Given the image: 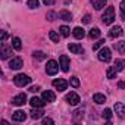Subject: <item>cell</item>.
<instances>
[{"label":"cell","mask_w":125,"mask_h":125,"mask_svg":"<svg viewBox=\"0 0 125 125\" xmlns=\"http://www.w3.org/2000/svg\"><path fill=\"white\" fill-rule=\"evenodd\" d=\"M18 2H19V0H18Z\"/></svg>","instance_id":"43"},{"label":"cell","mask_w":125,"mask_h":125,"mask_svg":"<svg viewBox=\"0 0 125 125\" xmlns=\"http://www.w3.org/2000/svg\"><path fill=\"white\" fill-rule=\"evenodd\" d=\"M32 57H34L35 60H44V59H46V54H44L43 52H34V53H32Z\"/></svg>","instance_id":"28"},{"label":"cell","mask_w":125,"mask_h":125,"mask_svg":"<svg viewBox=\"0 0 125 125\" xmlns=\"http://www.w3.org/2000/svg\"><path fill=\"white\" fill-rule=\"evenodd\" d=\"M69 83H71V85H72L74 88H77V87H80V80H78L77 77H72Z\"/></svg>","instance_id":"35"},{"label":"cell","mask_w":125,"mask_h":125,"mask_svg":"<svg viewBox=\"0 0 125 125\" xmlns=\"http://www.w3.org/2000/svg\"><path fill=\"white\" fill-rule=\"evenodd\" d=\"M59 15L56 13V12H53V10H50V12H47V15H46V18L49 19V21H54L56 18H57Z\"/></svg>","instance_id":"34"},{"label":"cell","mask_w":125,"mask_h":125,"mask_svg":"<svg viewBox=\"0 0 125 125\" xmlns=\"http://www.w3.org/2000/svg\"><path fill=\"white\" fill-rule=\"evenodd\" d=\"M6 37H8V32L6 31H2V43L6 41Z\"/></svg>","instance_id":"40"},{"label":"cell","mask_w":125,"mask_h":125,"mask_svg":"<svg viewBox=\"0 0 125 125\" xmlns=\"http://www.w3.org/2000/svg\"><path fill=\"white\" fill-rule=\"evenodd\" d=\"M43 115H44L43 107H32V110H31V118L32 119H40V118H43Z\"/></svg>","instance_id":"16"},{"label":"cell","mask_w":125,"mask_h":125,"mask_svg":"<svg viewBox=\"0 0 125 125\" xmlns=\"http://www.w3.org/2000/svg\"><path fill=\"white\" fill-rule=\"evenodd\" d=\"M88 37H90L91 40H96V38H99V37H100V30H99V28H93V30H90V32H88Z\"/></svg>","instance_id":"25"},{"label":"cell","mask_w":125,"mask_h":125,"mask_svg":"<svg viewBox=\"0 0 125 125\" xmlns=\"http://www.w3.org/2000/svg\"><path fill=\"white\" fill-rule=\"evenodd\" d=\"M118 87H119V88H125V83H124V81L118 83Z\"/></svg>","instance_id":"42"},{"label":"cell","mask_w":125,"mask_h":125,"mask_svg":"<svg viewBox=\"0 0 125 125\" xmlns=\"http://www.w3.org/2000/svg\"><path fill=\"white\" fill-rule=\"evenodd\" d=\"M91 5L96 10H100L102 8H104L106 5V0H91Z\"/></svg>","instance_id":"20"},{"label":"cell","mask_w":125,"mask_h":125,"mask_svg":"<svg viewBox=\"0 0 125 125\" xmlns=\"http://www.w3.org/2000/svg\"><path fill=\"white\" fill-rule=\"evenodd\" d=\"M113 49H115V50H118L119 53H125V41L115 43V44H113Z\"/></svg>","instance_id":"26"},{"label":"cell","mask_w":125,"mask_h":125,"mask_svg":"<svg viewBox=\"0 0 125 125\" xmlns=\"http://www.w3.org/2000/svg\"><path fill=\"white\" fill-rule=\"evenodd\" d=\"M72 34H74V37L75 38H84V35H85V31L81 28V27H77V28H74V31H72Z\"/></svg>","instance_id":"18"},{"label":"cell","mask_w":125,"mask_h":125,"mask_svg":"<svg viewBox=\"0 0 125 125\" xmlns=\"http://www.w3.org/2000/svg\"><path fill=\"white\" fill-rule=\"evenodd\" d=\"M27 5H28V8H31V9H37V8L40 6V2H38V0H28Z\"/></svg>","instance_id":"31"},{"label":"cell","mask_w":125,"mask_h":125,"mask_svg":"<svg viewBox=\"0 0 125 125\" xmlns=\"http://www.w3.org/2000/svg\"><path fill=\"white\" fill-rule=\"evenodd\" d=\"M93 100H94L97 104H103V103L106 102V96L102 94V93H96V94L93 96Z\"/></svg>","instance_id":"19"},{"label":"cell","mask_w":125,"mask_h":125,"mask_svg":"<svg viewBox=\"0 0 125 125\" xmlns=\"http://www.w3.org/2000/svg\"><path fill=\"white\" fill-rule=\"evenodd\" d=\"M43 3H44V5H49V6H50V5H53V3H54V0H43Z\"/></svg>","instance_id":"41"},{"label":"cell","mask_w":125,"mask_h":125,"mask_svg":"<svg viewBox=\"0 0 125 125\" xmlns=\"http://www.w3.org/2000/svg\"><path fill=\"white\" fill-rule=\"evenodd\" d=\"M27 103V96H25V93H21V94H18V96H15L13 99H12V104H15V106H24Z\"/></svg>","instance_id":"9"},{"label":"cell","mask_w":125,"mask_h":125,"mask_svg":"<svg viewBox=\"0 0 125 125\" xmlns=\"http://www.w3.org/2000/svg\"><path fill=\"white\" fill-rule=\"evenodd\" d=\"M116 72H118V71H116V68H115V66H110V68L107 69V72H106V75H107V78H110V80H112V78H115V75H116Z\"/></svg>","instance_id":"29"},{"label":"cell","mask_w":125,"mask_h":125,"mask_svg":"<svg viewBox=\"0 0 125 125\" xmlns=\"http://www.w3.org/2000/svg\"><path fill=\"white\" fill-rule=\"evenodd\" d=\"M97 57H99V60H100V62H110V59H112L110 49H109V47H103V49L99 52Z\"/></svg>","instance_id":"4"},{"label":"cell","mask_w":125,"mask_h":125,"mask_svg":"<svg viewBox=\"0 0 125 125\" xmlns=\"http://www.w3.org/2000/svg\"><path fill=\"white\" fill-rule=\"evenodd\" d=\"M12 46H13L15 50H21V49H22V41H21V38H19V37H13V38H12Z\"/></svg>","instance_id":"22"},{"label":"cell","mask_w":125,"mask_h":125,"mask_svg":"<svg viewBox=\"0 0 125 125\" xmlns=\"http://www.w3.org/2000/svg\"><path fill=\"white\" fill-rule=\"evenodd\" d=\"M65 100L69 103V104H72V106H77L80 102H81V99H80V96L77 94V93H74V91H71V93H68L66 94V97H65Z\"/></svg>","instance_id":"5"},{"label":"cell","mask_w":125,"mask_h":125,"mask_svg":"<svg viewBox=\"0 0 125 125\" xmlns=\"http://www.w3.org/2000/svg\"><path fill=\"white\" fill-rule=\"evenodd\" d=\"M104 43H106V41H104L103 38H102V40H99V41H97V43H96V44L93 46V50H99V49H100V47H102V46H103Z\"/></svg>","instance_id":"36"},{"label":"cell","mask_w":125,"mask_h":125,"mask_svg":"<svg viewBox=\"0 0 125 125\" xmlns=\"http://www.w3.org/2000/svg\"><path fill=\"white\" fill-rule=\"evenodd\" d=\"M59 18L63 19V21H68V22L72 21V15H71L68 10H60V12H59Z\"/></svg>","instance_id":"21"},{"label":"cell","mask_w":125,"mask_h":125,"mask_svg":"<svg viewBox=\"0 0 125 125\" xmlns=\"http://www.w3.org/2000/svg\"><path fill=\"white\" fill-rule=\"evenodd\" d=\"M59 63H57V62L56 60H49L47 62V65H46V74L47 75H56L57 74V71H59Z\"/></svg>","instance_id":"3"},{"label":"cell","mask_w":125,"mask_h":125,"mask_svg":"<svg viewBox=\"0 0 125 125\" xmlns=\"http://www.w3.org/2000/svg\"><path fill=\"white\" fill-rule=\"evenodd\" d=\"M44 100H43V97L41 99H38V97H32L31 100H30V104H31V107H43L44 106Z\"/></svg>","instance_id":"15"},{"label":"cell","mask_w":125,"mask_h":125,"mask_svg":"<svg viewBox=\"0 0 125 125\" xmlns=\"http://www.w3.org/2000/svg\"><path fill=\"white\" fill-rule=\"evenodd\" d=\"M122 34H124V31H122L121 27H113V28L110 30V37H112V38H118V37H121Z\"/></svg>","instance_id":"17"},{"label":"cell","mask_w":125,"mask_h":125,"mask_svg":"<svg viewBox=\"0 0 125 125\" xmlns=\"http://www.w3.org/2000/svg\"><path fill=\"white\" fill-rule=\"evenodd\" d=\"M13 83L18 87H25V85H28L31 83V78L28 75H25V74H18V75L13 77Z\"/></svg>","instance_id":"2"},{"label":"cell","mask_w":125,"mask_h":125,"mask_svg":"<svg viewBox=\"0 0 125 125\" xmlns=\"http://www.w3.org/2000/svg\"><path fill=\"white\" fill-rule=\"evenodd\" d=\"M83 22H84V24H90V22H91V16H90V15L87 13V15H85L84 18H83Z\"/></svg>","instance_id":"38"},{"label":"cell","mask_w":125,"mask_h":125,"mask_svg":"<svg viewBox=\"0 0 125 125\" xmlns=\"http://www.w3.org/2000/svg\"><path fill=\"white\" fill-rule=\"evenodd\" d=\"M41 97H43V100H44V102H47V103H53V102L56 100V96H54V93H53V91H50V90H46V91H43Z\"/></svg>","instance_id":"10"},{"label":"cell","mask_w":125,"mask_h":125,"mask_svg":"<svg viewBox=\"0 0 125 125\" xmlns=\"http://www.w3.org/2000/svg\"><path fill=\"white\" fill-rule=\"evenodd\" d=\"M68 49H69L72 53H75V54H81V53H84V49H83L80 44H77V43H71V44H68Z\"/></svg>","instance_id":"13"},{"label":"cell","mask_w":125,"mask_h":125,"mask_svg":"<svg viewBox=\"0 0 125 125\" xmlns=\"http://www.w3.org/2000/svg\"><path fill=\"white\" fill-rule=\"evenodd\" d=\"M38 90H40L38 85H32V87H30V91H32V93H37Z\"/></svg>","instance_id":"39"},{"label":"cell","mask_w":125,"mask_h":125,"mask_svg":"<svg viewBox=\"0 0 125 125\" xmlns=\"http://www.w3.org/2000/svg\"><path fill=\"white\" fill-rule=\"evenodd\" d=\"M24 66V62H22V59L21 57H12L10 59V62H9V68L10 69H21Z\"/></svg>","instance_id":"6"},{"label":"cell","mask_w":125,"mask_h":125,"mask_svg":"<svg viewBox=\"0 0 125 125\" xmlns=\"http://www.w3.org/2000/svg\"><path fill=\"white\" fill-rule=\"evenodd\" d=\"M59 63H60V69L63 71V72H68L69 71V59H68V56H65V54H62L60 57H59Z\"/></svg>","instance_id":"8"},{"label":"cell","mask_w":125,"mask_h":125,"mask_svg":"<svg viewBox=\"0 0 125 125\" xmlns=\"http://www.w3.org/2000/svg\"><path fill=\"white\" fill-rule=\"evenodd\" d=\"M115 68H116V71H124L125 69V60L124 59H116L115 60Z\"/></svg>","instance_id":"24"},{"label":"cell","mask_w":125,"mask_h":125,"mask_svg":"<svg viewBox=\"0 0 125 125\" xmlns=\"http://www.w3.org/2000/svg\"><path fill=\"white\" fill-rule=\"evenodd\" d=\"M119 9H121V18H122V21H125V0H122V2H121Z\"/></svg>","instance_id":"33"},{"label":"cell","mask_w":125,"mask_h":125,"mask_svg":"<svg viewBox=\"0 0 125 125\" xmlns=\"http://www.w3.org/2000/svg\"><path fill=\"white\" fill-rule=\"evenodd\" d=\"M53 119L52 118H43V125H53Z\"/></svg>","instance_id":"37"},{"label":"cell","mask_w":125,"mask_h":125,"mask_svg":"<svg viewBox=\"0 0 125 125\" xmlns=\"http://www.w3.org/2000/svg\"><path fill=\"white\" fill-rule=\"evenodd\" d=\"M52 84H53V87H54L57 91H65V90H66V87H68V83H66L65 80H62V78L54 80Z\"/></svg>","instance_id":"7"},{"label":"cell","mask_w":125,"mask_h":125,"mask_svg":"<svg viewBox=\"0 0 125 125\" xmlns=\"http://www.w3.org/2000/svg\"><path fill=\"white\" fill-rule=\"evenodd\" d=\"M102 21H103L104 25H110V24L115 21V8H113V6H109V8L106 9V12H104L103 16H102Z\"/></svg>","instance_id":"1"},{"label":"cell","mask_w":125,"mask_h":125,"mask_svg":"<svg viewBox=\"0 0 125 125\" xmlns=\"http://www.w3.org/2000/svg\"><path fill=\"white\" fill-rule=\"evenodd\" d=\"M49 38H50L53 43H59V35H57L56 31H50V32H49Z\"/></svg>","instance_id":"32"},{"label":"cell","mask_w":125,"mask_h":125,"mask_svg":"<svg viewBox=\"0 0 125 125\" xmlns=\"http://www.w3.org/2000/svg\"><path fill=\"white\" fill-rule=\"evenodd\" d=\"M12 119H13L15 122H24V121L27 119V113H25L24 110H16V112H13Z\"/></svg>","instance_id":"11"},{"label":"cell","mask_w":125,"mask_h":125,"mask_svg":"<svg viewBox=\"0 0 125 125\" xmlns=\"http://www.w3.org/2000/svg\"><path fill=\"white\" fill-rule=\"evenodd\" d=\"M102 116H103L107 122H110V118H112V110H110V109H104V110L102 112Z\"/></svg>","instance_id":"30"},{"label":"cell","mask_w":125,"mask_h":125,"mask_svg":"<svg viewBox=\"0 0 125 125\" xmlns=\"http://www.w3.org/2000/svg\"><path fill=\"white\" fill-rule=\"evenodd\" d=\"M83 116H84V109H77V110L74 112V115H72V119H74L75 122H78L80 119H83Z\"/></svg>","instance_id":"23"},{"label":"cell","mask_w":125,"mask_h":125,"mask_svg":"<svg viewBox=\"0 0 125 125\" xmlns=\"http://www.w3.org/2000/svg\"><path fill=\"white\" fill-rule=\"evenodd\" d=\"M59 31H60V34H62V37H68L69 34H71V30L66 27V25H62L60 28H59Z\"/></svg>","instance_id":"27"},{"label":"cell","mask_w":125,"mask_h":125,"mask_svg":"<svg viewBox=\"0 0 125 125\" xmlns=\"http://www.w3.org/2000/svg\"><path fill=\"white\" fill-rule=\"evenodd\" d=\"M2 59H8L10 54H12V47H8L6 43H2Z\"/></svg>","instance_id":"14"},{"label":"cell","mask_w":125,"mask_h":125,"mask_svg":"<svg viewBox=\"0 0 125 125\" xmlns=\"http://www.w3.org/2000/svg\"><path fill=\"white\" fill-rule=\"evenodd\" d=\"M113 109H115L116 115H118L121 119H124V118H125V104H122V103H115Z\"/></svg>","instance_id":"12"}]
</instances>
